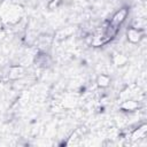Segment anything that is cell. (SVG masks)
Masks as SVG:
<instances>
[{"label": "cell", "mask_w": 147, "mask_h": 147, "mask_svg": "<svg viewBox=\"0 0 147 147\" xmlns=\"http://www.w3.org/2000/svg\"><path fill=\"white\" fill-rule=\"evenodd\" d=\"M54 42V37L49 33H39L37 39H36V42L34 45L37 46V49L38 51H45V52H48L52 47Z\"/></svg>", "instance_id": "6"}, {"label": "cell", "mask_w": 147, "mask_h": 147, "mask_svg": "<svg viewBox=\"0 0 147 147\" xmlns=\"http://www.w3.org/2000/svg\"><path fill=\"white\" fill-rule=\"evenodd\" d=\"M111 62L115 67L121 68V67H124L129 63V57L121 52H115L111 54Z\"/></svg>", "instance_id": "9"}, {"label": "cell", "mask_w": 147, "mask_h": 147, "mask_svg": "<svg viewBox=\"0 0 147 147\" xmlns=\"http://www.w3.org/2000/svg\"><path fill=\"white\" fill-rule=\"evenodd\" d=\"M28 74H26V69L24 65L17 63V64H11L8 67V70L6 72V77L8 80L10 82H17V80H21L23 79L24 77H26Z\"/></svg>", "instance_id": "5"}, {"label": "cell", "mask_w": 147, "mask_h": 147, "mask_svg": "<svg viewBox=\"0 0 147 147\" xmlns=\"http://www.w3.org/2000/svg\"><path fill=\"white\" fill-rule=\"evenodd\" d=\"M111 83H113V79H111L110 75H108V74L101 72L95 77V84L99 88L106 90L111 85Z\"/></svg>", "instance_id": "8"}, {"label": "cell", "mask_w": 147, "mask_h": 147, "mask_svg": "<svg viewBox=\"0 0 147 147\" xmlns=\"http://www.w3.org/2000/svg\"><path fill=\"white\" fill-rule=\"evenodd\" d=\"M142 107H144V102L141 100L127 98V99H124L119 103L118 109L123 114H134V113L139 111Z\"/></svg>", "instance_id": "3"}, {"label": "cell", "mask_w": 147, "mask_h": 147, "mask_svg": "<svg viewBox=\"0 0 147 147\" xmlns=\"http://www.w3.org/2000/svg\"><path fill=\"white\" fill-rule=\"evenodd\" d=\"M146 133H147V124L141 123L131 130V132L129 133L126 139H129L131 142H138L146 138Z\"/></svg>", "instance_id": "7"}, {"label": "cell", "mask_w": 147, "mask_h": 147, "mask_svg": "<svg viewBox=\"0 0 147 147\" xmlns=\"http://www.w3.org/2000/svg\"><path fill=\"white\" fill-rule=\"evenodd\" d=\"M130 6L127 5H124V6H121L118 9H116L114 11V14L110 16L109 21H108V24L116 28V29H119L121 30V26L124 24V22L127 20L129 15H130Z\"/></svg>", "instance_id": "1"}, {"label": "cell", "mask_w": 147, "mask_h": 147, "mask_svg": "<svg viewBox=\"0 0 147 147\" xmlns=\"http://www.w3.org/2000/svg\"><path fill=\"white\" fill-rule=\"evenodd\" d=\"M54 60L52 55L48 52L45 51H38L32 57V64L38 69H48L53 65Z\"/></svg>", "instance_id": "2"}, {"label": "cell", "mask_w": 147, "mask_h": 147, "mask_svg": "<svg viewBox=\"0 0 147 147\" xmlns=\"http://www.w3.org/2000/svg\"><path fill=\"white\" fill-rule=\"evenodd\" d=\"M125 37L126 41L130 45H139L144 39H145V29H138L132 25H129L125 31Z\"/></svg>", "instance_id": "4"}]
</instances>
